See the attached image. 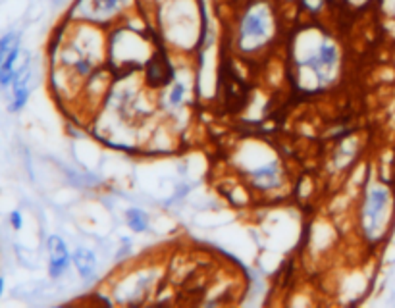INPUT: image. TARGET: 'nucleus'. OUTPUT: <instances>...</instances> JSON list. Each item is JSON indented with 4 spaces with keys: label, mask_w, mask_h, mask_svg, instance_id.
I'll return each instance as SVG.
<instances>
[{
    "label": "nucleus",
    "mask_w": 395,
    "mask_h": 308,
    "mask_svg": "<svg viewBox=\"0 0 395 308\" xmlns=\"http://www.w3.org/2000/svg\"><path fill=\"white\" fill-rule=\"evenodd\" d=\"M274 37V14L265 2H255L247 8L237 27V45L241 51L255 52Z\"/></svg>",
    "instance_id": "1"
},
{
    "label": "nucleus",
    "mask_w": 395,
    "mask_h": 308,
    "mask_svg": "<svg viewBox=\"0 0 395 308\" xmlns=\"http://www.w3.org/2000/svg\"><path fill=\"white\" fill-rule=\"evenodd\" d=\"M391 191L388 185L374 183L366 191L363 206V224L366 235L372 241L384 237V233L388 230L389 214H391Z\"/></svg>",
    "instance_id": "2"
},
{
    "label": "nucleus",
    "mask_w": 395,
    "mask_h": 308,
    "mask_svg": "<svg viewBox=\"0 0 395 308\" xmlns=\"http://www.w3.org/2000/svg\"><path fill=\"white\" fill-rule=\"evenodd\" d=\"M131 4L133 0H78L71 14H78V18L85 21L106 24L122 16Z\"/></svg>",
    "instance_id": "3"
},
{
    "label": "nucleus",
    "mask_w": 395,
    "mask_h": 308,
    "mask_svg": "<svg viewBox=\"0 0 395 308\" xmlns=\"http://www.w3.org/2000/svg\"><path fill=\"white\" fill-rule=\"evenodd\" d=\"M46 252H48V276L52 279H60L73 264L66 239L56 233L48 235L46 237Z\"/></svg>",
    "instance_id": "4"
},
{
    "label": "nucleus",
    "mask_w": 395,
    "mask_h": 308,
    "mask_svg": "<svg viewBox=\"0 0 395 308\" xmlns=\"http://www.w3.org/2000/svg\"><path fill=\"white\" fill-rule=\"evenodd\" d=\"M145 77H147L149 87H153V89L166 87L174 81V68H172L168 56L164 52H153L150 54L149 60L145 62Z\"/></svg>",
    "instance_id": "5"
},
{
    "label": "nucleus",
    "mask_w": 395,
    "mask_h": 308,
    "mask_svg": "<svg viewBox=\"0 0 395 308\" xmlns=\"http://www.w3.org/2000/svg\"><path fill=\"white\" fill-rule=\"evenodd\" d=\"M337 56H339V52H337V46L324 38V41H320L317 46V52L311 54V56L304 60V66H309L312 70L317 71V76L322 79L326 77L328 71H332L336 68L337 64Z\"/></svg>",
    "instance_id": "6"
},
{
    "label": "nucleus",
    "mask_w": 395,
    "mask_h": 308,
    "mask_svg": "<svg viewBox=\"0 0 395 308\" xmlns=\"http://www.w3.org/2000/svg\"><path fill=\"white\" fill-rule=\"evenodd\" d=\"M71 262L78 270V274L81 279L85 282H89L93 277L97 276V257H95V252L91 249H87V247H78V249L71 252Z\"/></svg>",
    "instance_id": "7"
},
{
    "label": "nucleus",
    "mask_w": 395,
    "mask_h": 308,
    "mask_svg": "<svg viewBox=\"0 0 395 308\" xmlns=\"http://www.w3.org/2000/svg\"><path fill=\"white\" fill-rule=\"evenodd\" d=\"M249 178H251L253 187H257L260 191H268V189H274V187L279 185L282 170H279L276 162H272V164H266V166L257 168L253 172H249Z\"/></svg>",
    "instance_id": "8"
},
{
    "label": "nucleus",
    "mask_w": 395,
    "mask_h": 308,
    "mask_svg": "<svg viewBox=\"0 0 395 308\" xmlns=\"http://www.w3.org/2000/svg\"><path fill=\"white\" fill-rule=\"evenodd\" d=\"M123 220H125V225H128L131 231H135V233H143V231L149 230L150 216L143 210V208H137V206L135 208H128Z\"/></svg>",
    "instance_id": "9"
},
{
    "label": "nucleus",
    "mask_w": 395,
    "mask_h": 308,
    "mask_svg": "<svg viewBox=\"0 0 395 308\" xmlns=\"http://www.w3.org/2000/svg\"><path fill=\"white\" fill-rule=\"evenodd\" d=\"M29 95H31V89L29 85H20V87H12V101L8 104V112H21L26 108L27 101H29Z\"/></svg>",
    "instance_id": "10"
},
{
    "label": "nucleus",
    "mask_w": 395,
    "mask_h": 308,
    "mask_svg": "<svg viewBox=\"0 0 395 308\" xmlns=\"http://www.w3.org/2000/svg\"><path fill=\"white\" fill-rule=\"evenodd\" d=\"M185 85L183 83H174V87H172V91H170L168 95V103L172 104V106H180V104H183V98H185Z\"/></svg>",
    "instance_id": "11"
},
{
    "label": "nucleus",
    "mask_w": 395,
    "mask_h": 308,
    "mask_svg": "<svg viewBox=\"0 0 395 308\" xmlns=\"http://www.w3.org/2000/svg\"><path fill=\"white\" fill-rule=\"evenodd\" d=\"M8 224H10V227H12L14 231H21L24 230V214H21V210H12L10 214H8Z\"/></svg>",
    "instance_id": "12"
},
{
    "label": "nucleus",
    "mask_w": 395,
    "mask_h": 308,
    "mask_svg": "<svg viewBox=\"0 0 395 308\" xmlns=\"http://www.w3.org/2000/svg\"><path fill=\"white\" fill-rule=\"evenodd\" d=\"M4 289H6V279H4V276H0V299L4 295Z\"/></svg>",
    "instance_id": "13"
}]
</instances>
